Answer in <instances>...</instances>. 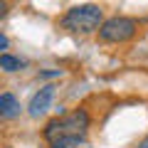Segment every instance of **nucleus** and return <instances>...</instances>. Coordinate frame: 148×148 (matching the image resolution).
Listing matches in <instances>:
<instances>
[{
	"mask_svg": "<svg viewBox=\"0 0 148 148\" xmlns=\"http://www.w3.org/2000/svg\"><path fill=\"white\" fill-rule=\"evenodd\" d=\"M141 148H148V141H146V143H141Z\"/></svg>",
	"mask_w": 148,
	"mask_h": 148,
	"instance_id": "obj_8",
	"label": "nucleus"
},
{
	"mask_svg": "<svg viewBox=\"0 0 148 148\" xmlns=\"http://www.w3.org/2000/svg\"><path fill=\"white\" fill-rule=\"evenodd\" d=\"M136 30H138V22L133 17L116 15V17L104 20V25L99 30V37L104 42H126V40H131L136 35Z\"/></svg>",
	"mask_w": 148,
	"mask_h": 148,
	"instance_id": "obj_3",
	"label": "nucleus"
},
{
	"mask_svg": "<svg viewBox=\"0 0 148 148\" xmlns=\"http://www.w3.org/2000/svg\"><path fill=\"white\" fill-rule=\"evenodd\" d=\"M62 25L67 27V30H72V32L89 35V32L101 30V25H104V15H101V8H99V5H91V3H86V5H77V8H72V10L64 15Z\"/></svg>",
	"mask_w": 148,
	"mask_h": 148,
	"instance_id": "obj_2",
	"label": "nucleus"
},
{
	"mask_svg": "<svg viewBox=\"0 0 148 148\" xmlns=\"http://www.w3.org/2000/svg\"><path fill=\"white\" fill-rule=\"evenodd\" d=\"M52 96H54V86H42V89L37 91L35 96H32V101H30V116H42L45 111L49 109V104H52Z\"/></svg>",
	"mask_w": 148,
	"mask_h": 148,
	"instance_id": "obj_4",
	"label": "nucleus"
},
{
	"mask_svg": "<svg viewBox=\"0 0 148 148\" xmlns=\"http://www.w3.org/2000/svg\"><path fill=\"white\" fill-rule=\"evenodd\" d=\"M20 109H22L20 101H17L10 91H5V94L0 96V116L5 119V121H8V119H15L17 114H20Z\"/></svg>",
	"mask_w": 148,
	"mask_h": 148,
	"instance_id": "obj_5",
	"label": "nucleus"
},
{
	"mask_svg": "<svg viewBox=\"0 0 148 148\" xmlns=\"http://www.w3.org/2000/svg\"><path fill=\"white\" fill-rule=\"evenodd\" d=\"M0 49H8V37L0 35Z\"/></svg>",
	"mask_w": 148,
	"mask_h": 148,
	"instance_id": "obj_7",
	"label": "nucleus"
},
{
	"mask_svg": "<svg viewBox=\"0 0 148 148\" xmlns=\"http://www.w3.org/2000/svg\"><path fill=\"white\" fill-rule=\"evenodd\" d=\"M0 67L5 69V72H17V69L25 67V62L17 59V57H12V54H8V52H3L0 54Z\"/></svg>",
	"mask_w": 148,
	"mask_h": 148,
	"instance_id": "obj_6",
	"label": "nucleus"
},
{
	"mask_svg": "<svg viewBox=\"0 0 148 148\" xmlns=\"http://www.w3.org/2000/svg\"><path fill=\"white\" fill-rule=\"evenodd\" d=\"M86 131H89V114L84 109H77L52 119L45 126V138L52 148H74L84 141Z\"/></svg>",
	"mask_w": 148,
	"mask_h": 148,
	"instance_id": "obj_1",
	"label": "nucleus"
}]
</instances>
